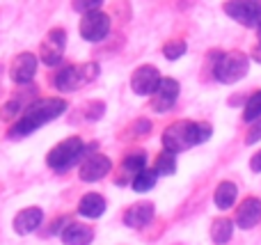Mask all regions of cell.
Wrapping results in <instances>:
<instances>
[{"instance_id": "1", "label": "cell", "mask_w": 261, "mask_h": 245, "mask_svg": "<svg viewBox=\"0 0 261 245\" xmlns=\"http://www.w3.org/2000/svg\"><path fill=\"white\" fill-rule=\"evenodd\" d=\"M64 110H67V101L58 99V96H53V99L32 101V103L23 110L21 117L14 122V126L9 128V138L16 140V138L30 135V133H35L39 126H44V124L58 119L60 115H64Z\"/></svg>"}, {"instance_id": "2", "label": "cell", "mask_w": 261, "mask_h": 245, "mask_svg": "<svg viewBox=\"0 0 261 245\" xmlns=\"http://www.w3.org/2000/svg\"><path fill=\"white\" fill-rule=\"evenodd\" d=\"M211 133H213V128L208 124L181 119V122H174L165 128V133H163V147H165V151L181 154V151L190 149V147L206 142L211 138Z\"/></svg>"}, {"instance_id": "3", "label": "cell", "mask_w": 261, "mask_h": 245, "mask_svg": "<svg viewBox=\"0 0 261 245\" xmlns=\"http://www.w3.org/2000/svg\"><path fill=\"white\" fill-rule=\"evenodd\" d=\"M250 71V58L243 55L241 50H231V53H222L213 64V76L222 85H234L241 78H245Z\"/></svg>"}, {"instance_id": "4", "label": "cell", "mask_w": 261, "mask_h": 245, "mask_svg": "<svg viewBox=\"0 0 261 245\" xmlns=\"http://www.w3.org/2000/svg\"><path fill=\"white\" fill-rule=\"evenodd\" d=\"M83 156H85V142H83L81 138H67V140H62L60 145H55L53 149L48 151L46 163H48V168L55 170V172H67Z\"/></svg>"}, {"instance_id": "5", "label": "cell", "mask_w": 261, "mask_h": 245, "mask_svg": "<svg viewBox=\"0 0 261 245\" xmlns=\"http://www.w3.org/2000/svg\"><path fill=\"white\" fill-rule=\"evenodd\" d=\"M99 64L94 62H87V64H69V67L58 69L53 78V85L58 87L60 92H73L78 87H83L85 83L94 80L99 76Z\"/></svg>"}, {"instance_id": "6", "label": "cell", "mask_w": 261, "mask_h": 245, "mask_svg": "<svg viewBox=\"0 0 261 245\" xmlns=\"http://www.w3.org/2000/svg\"><path fill=\"white\" fill-rule=\"evenodd\" d=\"M64 48H67V32L62 28H53L39 44V62H44L46 67H58L62 62Z\"/></svg>"}, {"instance_id": "7", "label": "cell", "mask_w": 261, "mask_h": 245, "mask_svg": "<svg viewBox=\"0 0 261 245\" xmlns=\"http://www.w3.org/2000/svg\"><path fill=\"white\" fill-rule=\"evenodd\" d=\"M225 14L245 28H257L261 21V0H227Z\"/></svg>"}, {"instance_id": "8", "label": "cell", "mask_w": 261, "mask_h": 245, "mask_svg": "<svg viewBox=\"0 0 261 245\" xmlns=\"http://www.w3.org/2000/svg\"><path fill=\"white\" fill-rule=\"evenodd\" d=\"M110 32V16L103 14L101 9L90 14H83V21H81V37L90 44H99L108 37Z\"/></svg>"}, {"instance_id": "9", "label": "cell", "mask_w": 261, "mask_h": 245, "mask_svg": "<svg viewBox=\"0 0 261 245\" xmlns=\"http://www.w3.org/2000/svg\"><path fill=\"white\" fill-rule=\"evenodd\" d=\"M158 83H161V71L153 64H142L130 76V90L138 96H149L156 92Z\"/></svg>"}, {"instance_id": "10", "label": "cell", "mask_w": 261, "mask_h": 245, "mask_svg": "<svg viewBox=\"0 0 261 245\" xmlns=\"http://www.w3.org/2000/svg\"><path fill=\"white\" fill-rule=\"evenodd\" d=\"M179 92H181V87L174 78H161L156 92L151 94V108L156 110V113H167V110L176 103Z\"/></svg>"}, {"instance_id": "11", "label": "cell", "mask_w": 261, "mask_h": 245, "mask_svg": "<svg viewBox=\"0 0 261 245\" xmlns=\"http://www.w3.org/2000/svg\"><path fill=\"white\" fill-rule=\"evenodd\" d=\"M37 67H39V58H37L35 53H28L25 50V53L14 58L12 67H9V76H12V80L18 83V85H30L37 73Z\"/></svg>"}, {"instance_id": "12", "label": "cell", "mask_w": 261, "mask_h": 245, "mask_svg": "<svg viewBox=\"0 0 261 245\" xmlns=\"http://www.w3.org/2000/svg\"><path fill=\"white\" fill-rule=\"evenodd\" d=\"M110 170H113V163H110L108 156L92 154V156H87V158L83 160L78 174H81L83 181H101V179H103Z\"/></svg>"}, {"instance_id": "13", "label": "cell", "mask_w": 261, "mask_h": 245, "mask_svg": "<svg viewBox=\"0 0 261 245\" xmlns=\"http://www.w3.org/2000/svg\"><path fill=\"white\" fill-rule=\"evenodd\" d=\"M261 220V200L259 197H248L241 202L239 211H236V225L241 229H252Z\"/></svg>"}, {"instance_id": "14", "label": "cell", "mask_w": 261, "mask_h": 245, "mask_svg": "<svg viewBox=\"0 0 261 245\" xmlns=\"http://www.w3.org/2000/svg\"><path fill=\"white\" fill-rule=\"evenodd\" d=\"M44 220V211L39 206H28V209L18 211L16 218H14V232L25 236V234H32Z\"/></svg>"}, {"instance_id": "15", "label": "cell", "mask_w": 261, "mask_h": 245, "mask_svg": "<svg viewBox=\"0 0 261 245\" xmlns=\"http://www.w3.org/2000/svg\"><path fill=\"white\" fill-rule=\"evenodd\" d=\"M153 211L156 209H153L151 202H138V204H133L130 209H126V213H124V225L133 227V229L147 227L153 218Z\"/></svg>"}, {"instance_id": "16", "label": "cell", "mask_w": 261, "mask_h": 245, "mask_svg": "<svg viewBox=\"0 0 261 245\" xmlns=\"http://www.w3.org/2000/svg\"><path fill=\"white\" fill-rule=\"evenodd\" d=\"M64 245H90L94 241V229L83 223H69L60 234Z\"/></svg>"}, {"instance_id": "17", "label": "cell", "mask_w": 261, "mask_h": 245, "mask_svg": "<svg viewBox=\"0 0 261 245\" xmlns=\"http://www.w3.org/2000/svg\"><path fill=\"white\" fill-rule=\"evenodd\" d=\"M78 213H81L83 218H90V220L101 218V215L106 213L103 195H99V193H87V195H83L81 204H78Z\"/></svg>"}, {"instance_id": "18", "label": "cell", "mask_w": 261, "mask_h": 245, "mask_svg": "<svg viewBox=\"0 0 261 245\" xmlns=\"http://www.w3.org/2000/svg\"><path fill=\"white\" fill-rule=\"evenodd\" d=\"M236 195H239V190H236V186L231 181H222L220 186L216 188V195H213V200H216V206L220 211H227L234 206L236 202Z\"/></svg>"}, {"instance_id": "19", "label": "cell", "mask_w": 261, "mask_h": 245, "mask_svg": "<svg viewBox=\"0 0 261 245\" xmlns=\"http://www.w3.org/2000/svg\"><path fill=\"white\" fill-rule=\"evenodd\" d=\"M231 234H234V225H231V220H227V218L213 220V225H211V238H213V243H218V245L227 243L231 238Z\"/></svg>"}, {"instance_id": "20", "label": "cell", "mask_w": 261, "mask_h": 245, "mask_svg": "<svg viewBox=\"0 0 261 245\" xmlns=\"http://www.w3.org/2000/svg\"><path fill=\"white\" fill-rule=\"evenodd\" d=\"M153 172H156L158 177H172V174L176 172V154H172V151L158 154L156 163H153Z\"/></svg>"}, {"instance_id": "21", "label": "cell", "mask_w": 261, "mask_h": 245, "mask_svg": "<svg viewBox=\"0 0 261 245\" xmlns=\"http://www.w3.org/2000/svg\"><path fill=\"white\" fill-rule=\"evenodd\" d=\"M156 179H158V174L153 172V168H151V170L144 168L142 172H138V174L133 177L130 186H133V190H135V193H149L153 186H156Z\"/></svg>"}, {"instance_id": "22", "label": "cell", "mask_w": 261, "mask_h": 245, "mask_svg": "<svg viewBox=\"0 0 261 245\" xmlns=\"http://www.w3.org/2000/svg\"><path fill=\"white\" fill-rule=\"evenodd\" d=\"M261 117V90L254 92L252 96L248 99V103H245V110H243V119L248 124L257 122V119Z\"/></svg>"}, {"instance_id": "23", "label": "cell", "mask_w": 261, "mask_h": 245, "mask_svg": "<svg viewBox=\"0 0 261 245\" xmlns=\"http://www.w3.org/2000/svg\"><path fill=\"white\" fill-rule=\"evenodd\" d=\"M122 168H124V172H126V174L135 177L138 172H142V170L147 168V156H144V154H130V156L124 158Z\"/></svg>"}, {"instance_id": "24", "label": "cell", "mask_w": 261, "mask_h": 245, "mask_svg": "<svg viewBox=\"0 0 261 245\" xmlns=\"http://www.w3.org/2000/svg\"><path fill=\"white\" fill-rule=\"evenodd\" d=\"M186 50H188V44H186L184 39H172L163 46V55H165L167 60H172V62L179 60V58H184Z\"/></svg>"}, {"instance_id": "25", "label": "cell", "mask_w": 261, "mask_h": 245, "mask_svg": "<svg viewBox=\"0 0 261 245\" xmlns=\"http://www.w3.org/2000/svg\"><path fill=\"white\" fill-rule=\"evenodd\" d=\"M73 9L81 14H90V12H96V9H101V5H103V0H73Z\"/></svg>"}, {"instance_id": "26", "label": "cell", "mask_w": 261, "mask_h": 245, "mask_svg": "<svg viewBox=\"0 0 261 245\" xmlns=\"http://www.w3.org/2000/svg\"><path fill=\"white\" fill-rule=\"evenodd\" d=\"M259 140H261V117L257 122H252V128L248 131V138H245L248 145H254V142H259Z\"/></svg>"}, {"instance_id": "27", "label": "cell", "mask_w": 261, "mask_h": 245, "mask_svg": "<svg viewBox=\"0 0 261 245\" xmlns=\"http://www.w3.org/2000/svg\"><path fill=\"white\" fill-rule=\"evenodd\" d=\"M250 170H252V172H261V149L252 156V160H250Z\"/></svg>"}, {"instance_id": "28", "label": "cell", "mask_w": 261, "mask_h": 245, "mask_svg": "<svg viewBox=\"0 0 261 245\" xmlns=\"http://www.w3.org/2000/svg\"><path fill=\"white\" fill-rule=\"evenodd\" d=\"M69 225V218H60V220H55V225H53V229L50 232L53 234H62V229Z\"/></svg>"}, {"instance_id": "29", "label": "cell", "mask_w": 261, "mask_h": 245, "mask_svg": "<svg viewBox=\"0 0 261 245\" xmlns=\"http://www.w3.org/2000/svg\"><path fill=\"white\" fill-rule=\"evenodd\" d=\"M250 58H252L254 62H259V64H261V41L252 48V55H250Z\"/></svg>"}, {"instance_id": "30", "label": "cell", "mask_w": 261, "mask_h": 245, "mask_svg": "<svg viewBox=\"0 0 261 245\" xmlns=\"http://www.w3.org/2000/svg\"><path fill=\"white\" fill-rule=\"evenodd\" d=\"M257 35L261 37V21H259V25H257Z\"/></svg>"}]
</instances>
